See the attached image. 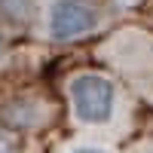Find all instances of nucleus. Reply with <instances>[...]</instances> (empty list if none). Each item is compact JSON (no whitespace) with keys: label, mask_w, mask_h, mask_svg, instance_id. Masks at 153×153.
I'll return each instance as SVG.
<instances>
[{"label":"nucleus","mask_w":153,"mask_h":153,"mask_svg":"<svg viewBox=\"0 0 153 153\" xmlns=\"http://www.w3.org/2000/svg\"><path fill=\"white\" fill-rule=\"evenodd\" d=\"M3 49H6V43H3V34H0V55H3Z\"/></svg>","instance_id":"6"},{"label":"nucleus","mask_w":153,"mask_h":153,"mask_svg":"<svg viewBox=\"0 0 153 153\" xmlns=\"http://www.w3.org/2000/svg\"><path fill=\"white\" fill-rule=\"evenodd\" d=\"M98 28V9L89 0H52L46 16V31L52 40H76Z\"/></svg>","instance_id":"2"},{"label":"nucleus","mask_w":153,"mask_h":153,"mask_svg":"<svg viewBox=\"0 0 153 153\" xmlns=\"http://www.w3.org/2000/svg\"><path fill=\"white\" fill-rule=\"evenodd\" d=\"M68 153H110V150H104V147H95V144H80V147L68 150Z\"/></svg>","instance_id":"4"},{"label":"nucleus","mask_w":153,"mask_h":153,"mask_svg":"<svg viewBox=\"0 0 153 153\" xmlns=\"http://www.w3.org/2000/svg\"><path fill=\"white\" fill-rule=\"evenodd\" d=\"M0 153H16V150H12V144L6 141V138H3V135H0Z\"/></svg>","instance_id":"5"},{"label":"nucleus","mask_w":153,"mask_h":153,"mask_svg":"<svg viewBox=\"0 0 153 153\" xmlns=\"http://www.w3.org/2000/svg\"><path fill=\"white\" fill-rule=\"evenodd\" d=\"M0 16L9 22H22L28 16V0H0Z\"/></svg>","instance_id":"3"},{"label":"nucleus","mask_w":153,"mask_h":153,"mask_svg":"<svg viewBox=\"0 0 153 153\" xmlns=\"http://www.w3.org/2000/svg\"><path fill=\"white\" fill-rule=\"evenodd\" d=\"M71 104L83 126H107L117 113V86L104 74H76L71 80Z\"/></svg>","instance_id":"1"}]
</instances>
